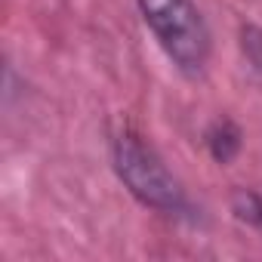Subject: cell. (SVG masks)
<instances>
[{"mask_svg":"<svg viewBox=\"0 0 262 262\" xmlns=\"http://www.w3.org/2000/svg\"><path fill=\"white\" fill-rule=\"evenodd\" d=\"M136 4L167 59L185 77L204 74L213 53V37L194 0H136Z\"/></svg>","mask_w":262,"mask_h":262,"instance_id":"obj_2","label":"cell"},{"mask_svg":"<svg viewBox=\"0 0 262 262\" xmlns=\"http://www.w3.org/2000/svg\"><path fill=\"white\" fill-rule=\"evenodd\" d=\"M204 142H207V151L213 155L216 164H231L241 151V129L234 120L228 117H219L207 126V133H204Z\"/></svg>","mask_w":262,"mask_h":262,"instance_id":"obj_3","label":"cell"},{"mask_svg":"<svg viewBox=\"0 0 262 262\" xmlns=\"http://www.w3.org/2000/svg\"><path fill=\"white\" fill-rule=\"evenodd\" d=\"M241 53L250 62V68L256 74H262V28L259 25H253V22L241 25Z\"/></svg>","mask_w":262,"mask_h":262,"instance_id":"obj_5","label":"cell"},{"mask_svg":"<svg viewBox=\"0 0 262 262\" xmlns=\"http://www.w3.org/2000/svg\"><path fill=\"white\" fill-rule=\"evenodd\" d=\"M231 213H234L241 222H247V225H253L256 231H262V194H259V191L237 188V191L231 194Z\"/></svg>","mask_w":262,"mask_h":262,"instance_id":"obj_4","label":"cell"},{"mask_svg":"<svg viewBox=\"0 0 262 262\" xmlns=\"http://www.w3.org/2000/svg\"><path fill=\"white\" fill-rule=\"evenodd\" d=\"M111 164H114L117 179L126 185V191L139 204H145L158 213H167V216L191 213L182 182L167 170L161 155L136 129H120L111 139Z\"/></svg>","mask_w":262,"mask_h":262,"instance_id":"obj_1","label":"cell"}]
</instances>
